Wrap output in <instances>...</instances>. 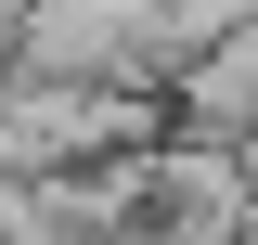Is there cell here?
<instances>
[{"label":"cell","instance_id":"cell-2","mask_svg":"<svg viewBox=\"0 0 258 245\" xmlns=\"http://www.w3.org/2000/svg\"><path fill=\"white\" fill-rule=\"evenodd\" d=\"M232 168H245V194H258V129H245V142H232Z\"/></svg>","mask_w":258,"mask_h":245},{"label":"cell","instance_id":"cell-1","mask_svg":"<svg viewBox=\"0 0 258 245\" xmlns=\"http://www.w3.org/2000/svg\"><path fill=\"white\" fill-rule=\"evenodd\" d=\"M142 232H155V245L258 232V194H245V168H232V142H181V129H168L155 168H142Z\"/></svg>","mask_w":258,"mask_h":245},{"label":"cell","instance_id":"cell-3","mask_svg":"<svg viewBox=\"0 0 258 245\" xmlns=\"http://www.w3.org/2000/svg\"><path fill=\"white\" fill-rule=\"evenodd\" d=\"M220 245H258V232H220Z\"/></svg>","mask_w":258,"mask_h":245}]
</instances>
